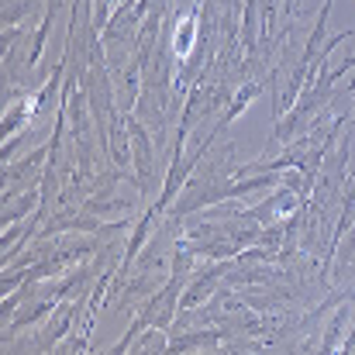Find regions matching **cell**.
<instances>
[{
  "mask_svg": "<svg viewBox=\"0 0 355 355\" xmlns=\"http://www.w3.org/2000/svg\"><path fill=\"white\" fill-rule=\"evenodd\" d=\"M190 38H193V17H186V21H183V31H179V45H176V52L179 56H186V52H190Z\"/></svg>",
  "mask_w": 355,
  "mask_h": 355,
  "instance_id": "6da1fadb",
  "label": "cell"
}]
</instances>
